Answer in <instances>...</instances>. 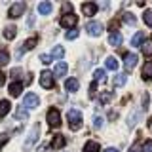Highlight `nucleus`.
<instances>
[{
	"label": "nucleus",
	"instance_id": "obj_21",
	"mask_svg": "<svg viewBox=\"0 0 152 152\" xmlns=\"http://www.w3.org/2000/svg\"><path fill=\"white\" fill-rule=\"evenodd\" d=\"M104 66H107L108 70H116V69H118V59H116V57H107Z\"/></svg>",
	"mask_w": 152,
	"mask_h": 152
},
{
	"label": "nucleus",
	"instance_id": "obj_26",
	"mask_svg": "<svg viewBox=\"0 0 152 152\" xmlns=\"http://www.w3.org/2000/svg\"><path fill=\"white\" fill-rule=\"evenodd\" d=\"M36 44H38V36H32V38H28L25 44H23V50H32ZM23 50H21V51H23Z\"/></svg>",
	"mask_w": 152,
	"mask_h": 152
},
{
	"label": "nucleus",
	"instance_id": "obj_8",
	"mask_svg": "<svg viewBox=\"0 0 152 152\" xmlns=\"http://www.w3.org/2000/svg\"><path fill=\"white\" fill-rule=\"evenodd\" d=\"M137 61H139L137 53H126V55H124V66H126L127 72H129V70H133V69L137 66Z\"/></svg>",
	"mask_w": 152,
	"mask_h": 152
},
{
	"label": "nucleus",
	"instance_id": "obj_30",
	"mask_svg": "<svg viewBox=\"0 0 152 152\" xmlns=\"http://www.w3.org/2000/svg\"><path fill=\"white\" fill-rule=\"evenodd\" d=\"M142 19H145V23L148 27H152V10H146V12L142 13Z\"/></svg>",
	"mask_w": 152,
	"mask_h": 152
},
{
	"label": "nucleus",
	"instance_id": "obj_6",
	"mask_svg": "<svg viewBox=\"0 0 152 152\" xmlns=\"http://www.w3.org/2000/svg\"><path fill=\"white\" fill-rule=\"evenodd\" d=\"M86 31H88L89 36H101L103 31H104V27L101 25V23H97V21H91V23L86 25Z\"/></svg>",
	"mask_w": 152,
	"mask_h": 152
},
{
	"label": "nucleus",
	"instance_id": "obj_24",
	"mask_svg": "<svg viewBox=\"0 0 152 152\" xmlns=\"http://www.w3.org/2000/svg\"><path fill=\"white\" fill-rule=\"evenodd\" d=\"M15 34H17V28L15 27H6V31H4V38H8V40H13L15 38Z\"/></svg>",
	"mask_w": 152,
	"mask_h": 152
},
{
	"label": "nucleus",
	"instance_id": "obj_13",
	"mask_svg": "<svg viewBox=\"0 0 152 152\" xmlns=\"http://www.w3.org/2000/svg\"><path fill=\"white\" fill-rule=\"evenodd\" d=\"M142 42H145V32H137L135 36L131 38V48H139V46H142Z\"/></svg>",
	"mask_w": 152,
	"mask_h": 152
},
{
	"label": "nucleus",
	"instance_id": "obj_14",
	"mask_svg": "<svg viewBox=\"0 0 152 152\" xmlns=\"http://www.w3.org/2000/svg\"><path fill=\"white\" fill-rule=\"evenodd\" d=\"M66 69H69V65L65 63V61H61V63L55 65V70H53V76H65Z\"/></svg>",
	"mask_w": 152,
	"mask_h": 152
},
{
	"label": "nucleus",
	"instance_id": "obj_22",
	"mask_svg": "<svg viewBox=\"0 0 152 152\" xmlns=\"http://www.w3.org/2000/svg\"><path fill=\"white\" fill-rule=\"evenodd\" d=\"M142 53H145L146 57H150L152 55V40H150V38H148V40H145V42H142Z\"/></svg>",
	"mask_w": 152,
	"mask_h": 152
},
{
	"label": "nucleus",
	"instance_id": "obj_33",
	"mask_svg": "<svg viewBox=\"0 0 152 152\" xmlns=\"http://www.w3.org/2000/svg\"><path fill=\"white\" fill-rule=\"evenodd\" d=\"M103 118L101 116H95V120H93V127H95V129H99V127H103Z\"/></svg>",
	"mask_w": 152,
	"mask_h": 152
},
{
	"label": "nucleus",
	"instance_id": "obj_5",
	"mask_svg": "<svg viewBox=\"0 0 152 152\" xmlns=\"http://www.w3.org/2000/svg\"><path fill=\"white\" fill-rule=\"evenodd\" d=\"M36 108L40 107V97H38L36 93H27L25 99H23V108Z\"/></svg>",
	"mask_w": 152,
	"mask_h": 152
},
{
	"label": "nucleus",
	"instance_id": "obj_20",
	"mask_svg": "<svg viewBox=\"0 0 152 152\" xmlns=\"http://www.w3.org/2000/svg\"><path fill=\"white\" fill-rule=\"evenodd\" d=\"M10 107H12V104H10V101H8V99H2V101H0V118H4V116L8 114Z\"/></svg>",
	"mask_w": 152,
	"mask_h": 152
},
{
	"label": "nucleus",
	"instance_id": "obj_11",
	"mask_svg": "<svg viewBox=\"0 0 152 152\" xmlns=\"http://www.w3.org/2000/svg\"><path fill=\"white\" fill-rule=\"evenodd\" d=\"M108 44L114 46V48H116V46H120V44H122V34H120L118 31L110 32V36H108Z\"/></svg>",
	"mask_w": 152,
	"mask_h": 152
},
{
	"label": "nucleus",
	"instance_id": "obj_10",
	"mask_svg": "<svg viewBox=\"0 0 152 152\" xmlns=\"http://www.w3.org/2000/svg\"><path fill=\"white\" fill-rule=\"evenodd\" d=\"M97 4H93V2H86L82 4V12H84V15H88V17H91L95 15V12H97Z\"/></svg>",
	"mask_w": 152,
	"mask_h": 152
},
{
	"label": "nucleus",
	"instance_id": "obj_34",
	"mask_svg": "<svg viewBox=\"0 0 152 152\" xmlns=\"http://www.w3.org/2000/svg\"><path fill=\"white\" fill-rule=\"evenodd\" d=\"M112 99V93L110 91H104V93H101V103H108Z\"/></svg>",
	"mask_w": 152,
	"mask_h": 152
},
{
	"label": "nucleus",
	"instance_id": "obj_15",
	"mask_svg": "<svg viewBox=\"0 0 152 152\" xmlns=\"http://www.w3.org/2000/svg\"><path fill=\"white\" fill-rule=\"evenodd\" d=\"M65 88L66 89H69V91H78V88H80V84H78V80H76V78H69V80H66V82H65Z\"/></svg>",
	"mask_w": 152,
	"mask_h": 152
},
{
	"label": "nucleus",
	"instance_id": "obj_46",
	"mask_svg": "<svg viewBox=\"0 0 152 152\" xmlns=\"http://www.w3.org/2000/svg\"><path fill=\"white\" fill-rule=\"evenodd\" d=\"M104 152H118V150H116V148H107Z\"/></svg>",
	"mask_w": 152,
	"mask_h": 152
},
{
	"label": "nucleus",
	"instance_id": "obj_44",
	"mask_svg": "<svg viewBox=\"0 0 152 152\" xmlns=\"http://www.w3.org/2000/svg\"><path fill=\"white\" fill-rule=\"evenodd\" d=\"M4 82H6V74L0 72V86H4Z\"/></svg>",
	"mask_w": 152,
	"mask_h": 152
},
{
	"label": "nucleus",
	"instance_id": "obj_42",
	"mask_svg": "<svg viewBox=\"0 0 152 152\" xmlns=\"http://www.w3.org/2000/svg\"><path fill=\"white\" fill-rule=\"evenodd\" d=\"M118 27V21H114V19H112V21H110V25H108V28H110V31L114 32V28H116Z\"/></svg>",
	"mask_w": 152,
	"mask_h": 152
},
{
	"label": "nucleus",
	"instance_id": "obj_38",
	"mask_svg": "<svg viewBox=\"0 0 152 152\" xmlns=\"http://www.w3.org/2000/svg\"><path fill=\"white\" fill-rule=\"evenodd\" d=\"M142 152H152V141H145V145H142Z\"/></svg>",
	"mask_w": 152,
	"mask_h": 152
},
{
	"label": "nucleus",
	"instance_id": "obj_27",
	"mask_svg": "<svg viewBox=\"0 0 152 152\" xmlns=\"http://www.w3.org/2000/svg\"><path fill=\"white\" fill-rule=\"evenodd\" d=\"M63 55H65V50H63L61 46H55L53 51H51V57H53V59H61Z\"/></svg>",
	"mask_w": 152,
	"mask_h": 152
},
{
	"label": "nucleus",
	"instance_id": "obj_35",
	"mask_svg": "<svg viewBox=\"0 0 152 152\" xmlns=\"http://www.w3.org/2000/svg\"><path fill=\"white\" fill-rule=\"evenodd\" d=\"M40 61H42L44 65H50V63H51V55H48V53H42V55H40Z\"/></svg>",
	"mask_w": 152,
	"mask_h": 152
},
{
	"label": "nucleus",
	"instance_id": "obj_32",
	"mask_svg": "<svg viewBox=\"0 0 152 152\" xmlns=\"http://www.w3.org/2000/svg\"><path fill=\"white\" fill-rule=\"evenodd\" d=\"M76 36H78V31H74V28H70V31L65 34V38H66V40H74Z\"/></svg>",
	"mask_w": 152,
	"mask_h": 152
},
{
	"label": "nucleus",
	"instance_id": "obj_31",
	"mask_svg": "<svg viewBox=\"0 0 152 152\" xmlns=\"http://www.w3.org/2000/svg\"><path fill=\"white\" fill-rule=\"evenodd\" d=\"M124 21H126L127 25H135L137 19H135V15H133V13H124Z\"/></svg>",
	"mask_w": 152,
	"mask_h": 152
},
{
	"label": "nucleus",
	"instance_id": "obj_45",
	"mask_svg": "<svg viewBox=\"0 0 152 152\" xmlns=\"http://www.w3.org/2000/svg\"><path fill=\"white\" fill-rule=\"evenodd\" d=\"M129 152H139V150H137V146H131V148H129Z\"/></svg>",
	"mask_w": 152,
	"mask_h": 152
},
{
	"label": "nucleus",
	"instance_id": "obj_36",
	"mask_svg": "<svg viewBox=\"0 0 152 152\" xmlns=\"http://www.w3.org/2000/svg\"><path fill=\"white\" fill-rule=\"evenodd\" d=\"M148 103H150V97H148V93H145L142 95V108H145V110L148 108Z\"/></svg>",
	"mask_w": 152,
	"mask_h": 152
},
{
	"label": "nucleus",
	"instance_id": "obj_25",
	"mask_svg": "<svg viewBox=\"0 0 152 152\" xmlns=\"http://www.w3.org/2000/svg\"><path fill=\"white\" fill-rule=\"evenodd\" d=\"M93 78H95V82H104V80H107V72H104L103 69H97L93 72Z\"/></svg>",
	"mask_w": 152,
	"mask_h": 152
},
{
	"label": "nucleus",
	"instance_id": "obj_9",
	"mask_svg": "<svg viewBox=\"0 0 152 152\" xmlns=\"http://www.w3.org/2000/svg\"><path fill=\"white\" fill-rule=\"evenodd\" d=\"M61 27H65V28H70V27H74L76 23H78V17L74 15V13H65L63 17H61Z\"/></svg>",
	"mask_w": 152,
	"mask_h": 152
},
{
	"label": "nucleus",
	"instance_id": "obj_47",
	"mask_svg": "<svg viewBox=\"0 0 152 152\" xmlns=\"http://www.w3.org/2000/svg\"><path fill=\"white\" fill-rule=\"evenodd\" d=\"M150 129H152V122H150Z\"/></svg>",
	"mask_w": 152,
	"mask_h": 152
},
{
	"label": "nucleus",
	"instance_id": "obj_18",
	"mask_svg": "<svg viewBox=\"0 0 152 152\" xmlns=\"http://www.w3.org/2000/svg\"><path fill=\"white\" fill-rule=\"evenodd\" d=\"M142 78L152 80V61H146V65L142 66Z\"/></svg>",
	"mask_w": 152,
	"mask_h": 152
},
{
	"label": "nucleus",
	"instance_id": "obj_7",
	"mask_svg": "<svg viewBox=\"0 0 152 152\" xmlns=\"http://www.w3.org/2000/svg\"><path fill=\"white\" fill-rule=\"evenodd\" d=\"M48 124H50L51 127L61 126V114H59L57 108H50V110H48Z\"/></svg>",
	"mask_w": 152,
	"mask_h": 152
},
{
	"label": "nucleus",
	"instance_id": "obj_37",
	"mask_svg": "<svg viewBox=\"0 0 152 152\" xmlns=\"http://www.w3.org/2000/svg\"><path fill=\"white\" fill-rule=\"evenodd\" d=\"M8 139H10V135H8V133H0V146H4V145H6Z\"/></svg>",
	"mask_w": 152,
	"mask_h": 152
},
{
	"label": "nucleus",
	"instance_id": "obj_3",
	"mask_svg": "<svg viewBox=\"0 0 152 152\" xmlns=\"http://www.w3.org/2000/svg\"><path fill=\"white\" fill-rule=\"evenodd\" d=\"M40 86L44 89H51L55 86V80H53V74L50 72V70H44V72H40Z\"/></svg>",
	"mask_w": 152,
	"mask_h": 152
},
{
	"label": "nucleus",
	"instance_id": "obj_1",
	"mask_svg": "<svg viewBox=\"0 0 152 152\" xmlns=\"http://www.w3.org/2000/svg\"><path fill=\"white\" fill-rule=\"evenodd\" d=\"M66 120H69V129L70 131H78L80 127H82V114H80L76 108H70L69 112H66Z\"/></svg>",
	"mask_w": 152,
	"mask_h": 152
},
{
	"label": "nucleus",
	"instance_id": "obj_16",
	"mask_svg": "<svg viewBox=\"0 0 152 152\" xmlns=\"http://www.w3.org/2000/svg\"><path fill=\"white\" fill-rule=\"evenodd\" d=\"M21 89H23L21 82H13L12 86H10V93H12V97H19V95H21Z\"/></svg>",
	"mask_w": 152,
	"mask_h": 152
},
{
	"label": "nucleus",
	"instance_id": "obj_28",
	"mask_svg": "<svg viewBox=\"0 0 152 152\" xmlns=\"http://www.w3.org/2000/svg\"><path fill=\"white\" fill-rule=\"evenodd\" d=\"M15 118H17V120H27V118H28V112L23 107H19L17 110H15Z\"/></svg>",
	"mask_w": 152,
	"mask_h": 152
},
{
	"label": "nucleus",
	"instance_id": "obj_2",
	"mask_svg": "<svg viewBox=\"0 0 152 152\" xmlns=\"http://www.w3.org/2000/svg\"><path fill=\"white\" fill-rule=\"evenodd\" d=\"M25 10H27V4L25 2H15V4H12V6H10L8 15L12 17V19H17V17H21L23 13H25Z\"/></svg>",
	"mask_w": 152,
	"mask_h": 152
},
{
	"label": "nucleus",
	"instance_id": "obj_4",
	"mask_svg": "<svg viewBox=\"0 0 152 152\" xmlns=\"http://www.w3.org/2000/svg\"><path fill=\"white\" fill-rule=\"evenodd\" d=\"M38 137H40V124H36V126L31 129V133H28V137L25 141V150H28L32 145H34V142L38 141Z\"/></svg>",
	"mask_w": 152,
	"mask_h": 152
},
{
	"label": "nucleus",
	"instance_id": "obj_23",
	"mask_svg": "<svg viewBox=\"0 0 152 152\" xmlns=\"http://www.w3.org/2000/svg\"><path fill=\"white\" fill-rule=\"evenodd\" d=\"M126 82H127V74H116L114 76V86L116 88H122Z\"/></svg>",
	"mask_w": 152,
	"mask_h": 152
},
{
	"label": "nucleus",
	"instance_id": "obj_19",
	"mask_svg": "<svg viewBox=\"0 0 152 152\" xmlns=\"http://www.w3.org/2000/svg\"><path fill=\"white\" fill-rule=\"evenodd\" d=\"M65 137L63 135H55L53 137V141H51V146H53V148H63V146H65Z\"/></svg>",
	"mask_w": 152,
	"mask_h": 152
},
{
	"label": "nucleus",
	"instance_id": "obj_39",
	"mask_svg": "<svg viewBox=\"0 0 152 152\" xmlns=\"http://www.w3.org/2000/svg\"><path fill=\"white\" fill-rule=\"evenodd\" d=\"M127 120H129V126L133 127L137 124V112H133V114H129V118H127Z\"/></svg>",
	"mask_w": 152,
	"mask_h": 152
},
{
	"label": "nucleus",
	"instance_id": "obj_43",
	"mask_svg": "<svg viewBox=\"0 0 152 152\" xmlns=\"http://www.w3.org/2000/svg\"><path fill=\"white\" fill-rule=\"evenodd\" d=\"M69 10H70V12H72V6H70V4H65V6H63V12L66 13V12H69ZM65 13H63V15H65Z\"/></svg>",
	"mask_w": 152,
	"mask_h": 152
},
{
	"label": "nucleus",
	"instance_id": "obj_29",
	"mask_svg": "<svg viewBox=\"0 0 152 152\" xmlns=\"http://www.w3.org/2000/svg\"><path fill=\"white\" fill-rule=\"evenodd\" d=\"M8 61H10V53L6 50H0V66L8 65Z\"/></svg>",
	"mask_w": 152,
	"mask_h": 152
},
{
	"label": "nucleus",
	"instance_id": "obj_17",
	"mask_svg": "<svg viewBox=\"0 0 152 152\" xmlns=\"http://www.w3.org/2000/svg\"><path fill=\"white\" fill-rule=\"evenodd\" d=\"M101 150V146H99V142H95V141H88L84 145V152H99Z\"/></svg>",
	"mask_w": 152,
	"mask_h": 152
},
{
	"label": "nucleus",
	"instance_id": "obj_41",
	"mask_svg": "<svg viewBox=\"0 0 152 152\" xmlns=\"http://www.w3.org/2000/svg\"><path fill=\"white\" fill-rule=\"evenodd\" d=\"M38 152H51V146L50 145H42L40 148H38Z\"/></svg>",
	"mask_w": 152,
	"mask_h": 152
},
{
	"label": "nucleus",
	"instance_id": "obj_40",
	"mask_svg": "<svg viewBox=\"0 0 152 152\" xmlns=\"http://www.w3.org/2000/svg\"><path fill=\"white\" fill-rule=\"evenodd\" d=\"M95 88H97V86H95V82L89 86V99H93V97H95Z\"/></svg>",
	"mask_w": 152,
	"mask_h": 152
},
{
	"label": "nucleus",
	"instance_id": "obj_12",
	"mask_svg": "<svg viewBox=\"0 0 152 152\" xmlns=\"http://www.w3.org/2000/svg\"><path fill=\"white\" fill-rule=\"evenodd\" d=\"M51 10H53L51 2H40V4H38V12H40V15H48V13H51Z\"/></svg>",
	"mask_w": 152,
	"mask_h": 152
}]
</instances>
